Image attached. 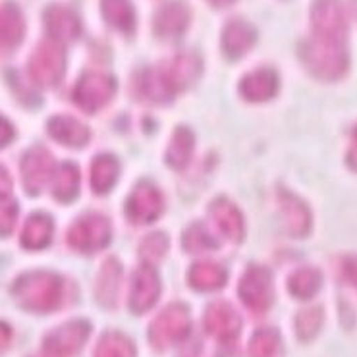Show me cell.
<instances>
[{
    "label": "cell",
    "instance_id": "cell-1",
    "mask_svg": "<svg viewBox=\"0 0 357 357\" xmlns=\"http://www.w3.org/2000/svg\"><path fill=\"white\" fill-rule=\"evenodd\" d=\"M201 74V60L193 52H182L174 59L142 74V95L153 102H168L176 93L190 87Z\"/></svg>",
    "mask_w": 357,
    "mask_h": 357
},
{
    "label": "cell",
    "instance_id": "cell-2",
    "mask_svg": "<svg viewBox=\"0 0 357 357\" xmlns=\"http://www.w3.org/2000/svg\"><path fill=\"white\" fill-rule=\"evenodd\" d=\"M12 294L22 307L49 313L60 307L64 298V282L59 274L27 273L14 282Z\"/></svg>",
    "mask_w": 357,
    "mask_h": 357
},
{
    "label": "cell",
    "instance_id": "cell-3",
    "mask_svg": "<svg viewBox=\"0 0 357 357\" xmlns=\"http://www.w3.org/2000/svg\"><path fill=\"white\" fill-rule=\"evenodd\" d=\"M301 59L309 68V72L324 82L340 79L348 70V52L342 41L323 39L313 35V39L303 43Z\"/></svg>",
    "mask_w": 357,
    "mask_h": 357
},
{
    "label": "cell",
    "instance_id": "cell-4",
    "mask_svg": "<svg viewBox=\"0 0 357 357\" xmlns=\"http://www.w3.org/2000/svg\"><path fill=\"white\" fill-rule=\"evenodd\" d=\"M190 331L191 321L188 307L182 303H172L151 323L149 342L153 344V348L167 349L178 342L185 340Z\"/></svg>",
    "mask_w": 357,
    "mask_h": 357
},
{
    "label": "cell",
    "instance_id": "cell-5",
    "mask_svg": "<svg viewBox=\"0 0 357 357\" xmlns=\"http://www.w3.org/2000/svg\"><path fill=\"white\" fill-rule=\"evenodd\" d=\"M110 238H112V226L107 216L102 215L82 216L79 220H75L68 232V243L82 253H95V251L105 250Z\"/></svg>",
    "mask_w": 357,
    "mask_h": 357
},
{
    "label": "cell",
    "instance_id": "cell-6",
    "mask_svg": "<svg viewBox=\"0 0 357 357\" xmlns=\"http://www.w3.org/2000/svg\"><path fill=\"white\" fill-rule=\"evenodd\" d=\"M66 68V54L59 41H43L29 60V74L43 87L59 84Z\"/></svg>",
    "mask_w": 357,
    "mask_h": 357
},
{
    "label": "cell",
    "instance_id": "cell-7",
    "mask_svg": "<svg viewBox=\"0 0 357 357\" xmlns=\"http://www.w3.org/2000/svg\"><path fill=\"white\" fill-rule=\"evenodd\" d=\"M116 93L114 77L100 72H87L82 75L74 89V100L85 112H97L107 107Z\"/></svg>",
    "mask_w": 357,
    "mask_h": 357
},
{
    "label": "cell",
    "instance_id": "cell-8",
    "mask_svg": "<svg viewBox=\"0 0 357 357\" xmlns=\"http://www.w3.org/2000/svg\"><path fill=\"white\" fill-rule=\"evenodd\" d=\"M89 334H91V326L87 321H72L47 334L43 342V349L47 357H74L84 348Z\"/></svg>",
    "mask_w": 357,
    "mask_h": 357
},
{
    "label": "cell",
    "instance_id": "cell-9",
    "mask_svg": "<svg viewBox=\"0 0 357 357\" xmlns=\"http://www.w3.org/2000/svg\"><path fill=\"white\" fill-rule=\"evenodd\" d=\"M311 24L317 37L346 43L348 22L340 0H315L311 8Z\"/></svg>",
    "mask_w": 357,
    "mask_h": 357
},
{
    "label": "cell",
    "instance_id": "cell-10",
    "mask_svg": "<svg viewBox=\"0 0 357 357\" xmlns=\"http://www.w3.org/2000/svg\"><path fill=\"white\" fill-rule=\"evenodd\" d=\"M240 299L255 313H263L273 303V278L265 266H251L241 276Z\"/></svg>",
    "mask_w": 357,
    "mask_h": 357
},
{
    "label": "cell",
    "instance_id": "cell-11",
    "mask_svg": "<svg viewBox=\"0 0 357 357\" xmlns=\"http://www.w3.org/2000/svg\"><path fill=\"white\" fill-rule=\"evenodd\" d=\"M126 213L137 225H147L157 220L162 213V195L158 188L149 182L137 183L126 201Z\"/></svg>",
    "mask_w": 357,
    "mask_h": 357
},
{
    "label": "cell",
    "instance_id": "cell-12",
    "mask_svg": "<svg viewBox=\"0 0 357 357\" xmlns=\"http://www.w3.org/2000/svg\"><path fill=\"white\" fill-rule=\"evenodd\" d=\"M22 174H24L25 190L31 195H37L52 180L54 158L49 151H45L43 147L29 149L22 160Z\"/></svg>",
    "mask_w": 357,
    "mask_h": 357
},
{
    "label": "cell",
    "instance_id": "cell-13",
    "mask_svg": "<svg viewBox=\"0 0 357 357\" xmlns=\"http://www.w3.org/2000/svg\"><path fill=\"white\" fill-rule=\"evenodd\" d=\"M160 296V280L151 265L139 266L132 278V290H130V309L133 313L142 315L147 313Z\"/></svg>",
    "mask_w": 357,
    "mask_h": 357
},
{
    "label": "cell",
    "instance_id": "cell-14",
    "mask_svg": "<svg viewBox=\"0 0 357 357\" xmlns=\"http://www.w3.org/2000/svg\"><path fill=\"white\" fill-rule=\"evenodd\" d=\"M205 328L208 334L222 342L234 340L241 328V319L236 313V309L226 301H215L205 311Z\"/></svg>",
    "mask_w": 357,
    "mask_h": 357
},
{
    "label": "cell",
    "instance_id": "cell-15",
    "mask_svg": "<svg viewBox=\"0 0 357 357\" xmlns=\"http://www.w3.org/2000/svg\"><path fill=\"white\" fill-rule=\"evenodd\" d=\"M45 24L49 29L50 37L59 43L74 41L82 33V24L79 17L66 6L54 4L45 12Z\"/></svg>",
    "mask_w": 357,
    "mask_h": 357
},
{
    "label": "cell",
    "instance_id": "cell-16",
    "mask_svg": "<svg viewBox=\"0 0 357 357\" xmlns=\"http://www.w3.org/2000/svg\"><path fill=\"white\" fill-rule=\"evenodd\" d=\"M278 201H280L284 220H286V230L296 238L307 236L311 230V213L305 207V203L284 190L280 191Z\"/></svg>",
    "mask_w": 357,
    "mask_h": 357
},
{
    "label": "cell",
    "instance_id": "cell-17",
    "mask_svg": "<svg viewBox=\"0 0 357 357\" xmlns=\"http://www.w3.org/2000/svg\"><path fill=\"white\" fill-rule=\"evenodd\" d=\"M211 216L228 240L240 241L243 238V218L234 203L225 197H218L211 203Z\"/></svg>",
    "mask_w": 357,
    "mask_h": 357
},
{
    "label": "cell",
    "instance_id": "cell-18",
    "mask_svg": "<svg viewBox=\"0 0 357 357\" xmlns=\"http://www.w3.org/2000/svg\"><path fill=\"white\" fill-rule=\"evenodd\" d=\"M278 89V77L273 70H255L240 82V93L251 102L273 99Z\"/></svg>",
    "mask_w": 357,
    "mask_h": 357
},
{
    "label": "cell",
    "instance_id": "cell-19",
    "mask_svg": "<svg viewBox=\"0 0 357 357\" xmlns=\"http://www.w3.org/2000/svg\"><path fill=\"white\" fill-rule=\"evenodd\" d=\"M190 25V10L182 2H168L155 16V31L160 37H178Z\"/></svg>",
    "mask_w": 357,
    "mask_h": 357
},
{
    "label": "cell",
    "instance_id": "cell-20",
    "mask_svg": "<svg viewBox=\"0 0 357 357\" xmlns=\"http://www.w3.org/2000/svg\"><path fill=\"white\" fill-rule=\"evenodd\" d=\"M49 133L66 147H84L89 142V130L79 120L72 116H52L49 120Z\"/></svg>",
    "mask_w": 357,
    "mask_h": 357
},
{
    "label": "cell",
    "instance_id": "cell-21",
    "mask_svg": "<svg viewBox=\"0 0 357 357\" xmlns=\"http://www.w3.org/2000/svg\"><path fill=\"white\" fill-rule=\"evenodd\" d=\"M122 280V266L116 259H108L102 263L95 284V296L102 307H114Z\"/></svg>",
    "mask_w": 357,
    "mask_h": 357
},
{
    "label": "cell",
    "instance_id": "cell-22",
    "mask_svg": "<svg viewBox=\"0 0 357 357\" xmlns=\"http://www.w3.org/2000/svg\"><path fill=\"white\" fill-rule=\"evenodd\" d=\"M255 43V31L245 22H230L222 33V49L230 59H240Z\"/></svg>",
    "mask_w": 357,
    "mask_h": 357
},
{
    "label": "cell",
    "instance_id": "cell-23",
    "mask_svg": "<svg viewBox=\"0 0 357 357\" xmlns=\"http://www.w3.org/2000/svg\"><path fill=\"white\" fill-rule=\"evenodd\" d=\"M188 282L193 290L215 291L226 284V271L213 261H199L190 268Z\"/></svg>",
    "mask_w": 357,
    "mask_h": 357
},
{
    "label": "cell",
    "instance_id": "cell-24",
    "mask_svg": "<svg viewBox=\"0 0 357 357\" xmlns=\"http://www.w3.org/2000/svg\"><path fill=\"white\" fill-rule=\"evenodd\" d=\"M52 240V218L35 213L27 218L22 232V245L25 250H43Z\"/></svg>",
    "mask_w": 357,
    "mask_h": 357
},
{
    "label": "cell",
    "instance_id": "cell-25",
    "mask_svg": "<svg viewBox=\"0 0 357 357\" xmlns=\"http://www.w3.org/2000/svg\"><path fill=\"white\" fill-rule=\"evenodd\" d=\"M25 24L22 12L12 4L6 2L2 4V12H0V39H2V49H14L20 45L22 37H24Z\"/></svg>",
    "mask_w": 357,
    "mask_h": 357
},
{
    "label": "cell",
    "instance_id": "cell-26",
    "mask_svg": "<svg viewBox=\"0 0 357 357\" xmlns=\"http://www.w3.org/2000/svg\"><path fill=\"white\" fill-rule=\"evenodd\" d=\"M120 174V165L112 155H99L93 160L91 188L97 193H107L112 190Z\"/></svg>",
    "mask_w": 357,
    "mask_h": 357
},
{
    "label": "cell",
    "instance_id": "cell-27",
    "mask_svg": "<svg viewBox=\"0 0 357 357\" xmlns=\"http://www.w3.org/2000/svg\"><path fill=\"white\" fill-rule=\"evenodd\" d=\"M102 16L112 27H116L124 33H130L135 25V14H133L130 0H100Z\"/></svg>",
    "mask_w": 357,
    "mask_h": 357
},
{
    "label": "cell",
    "instance_id": "cell-28",
    "mask_svg": "<svg viewBox=\"0 0 357 357\" xmlns=\"http://www.w3.org/2000/svg\"><path fill=\"white\" fill-rule=\"evenodd\" d=\"M79 180H82L79 168L72 165V162L62 165L59 172H56L54 182H52V195L62 203L74 201L77 191H79V183H82Z\"/></svg>",
    "mask_w": 357,
    "mask_h": 357
},
{
    "label": "cell",
    "instance_id": "cell-29",
    "mask_svg": "<svg viewBox=\"0 0 357 357\" xmlns=\"http://www.w3.org/2000/svg\"><path fill=\"white\" fill-rule=\"evenodd\" d=\"M323 284V276L317 268L305 266V268H299L296 273L291 274L288 278V290L294 298L298 299H309L315 296L319 288Z\"/></svg>",
    "mask_w": 357,
    "mask_h": 357
},
{
    "label": "cell",
    "instance_id": "cell-30",
    "mask_svg": "<svg viewBox=\"0 0 357 357\" xmlns=\"http://www.w3.org/2000/svg\"><path fill=\"white\" fill-rule=\"evenodd\" d=\"M191 153H193V133L188 128H178L168 145L167 162L176 170H182L190 162Z\"/></svg>",
    "mask_w": 357,
    "mask_h": 357
},
{
    "label": "cell",
    "instance_id": "cell-31",
    "mask_svg": "<svg viewBox=\"0 0 357 357\" xmlns=\"http://www.w3.org/2000/svg\"><path fill=\"white\" fill-rule=\"evenodd\" d=\"M95 357H135V348L124 334L108 333L97 344Z\"/></svg>",
    "mask_w": 357,
    "mask_h": 357
},
{
    "label": "cell",
    "instance_id": "cell-32",
    "mask_svg": "<svg viewBox=\"0 0 357 357\" xmlns=\"http://www.w3.org/2000/svg\"><path fill=\"white\" fill-rule=\"evenodd\" d=\"M280 354V336L274 328H261L250 342V357H276Z\"/></svg>",
    "mask_w": 357,
    "mask_h": 357
},
{
    "label": "cell",
    "instance_id": "cell-33",
    "mask_svg": "<svg viewBox=\"0 0 357 357\" xmlns=\"http://www.w3.org/2000/svg\"><path fill=\"white\" fill-rule=\"evenodd\" d=\"M323 324V309L321 307H309L303 309L298 317H296V334L299 340L307 342L311 340L319 328Z\"/></svg>",
    "mask_w": 357,
    "mask_h": 357
},
{
    "label": "cell",
    "instance_id": "cell-34",
    "mask_svg": "<svg viewBox=\"0 0 357 357\" xmlns=\"http://www.w3.org/2000/svg\"><path fill=\"white\" fill-rule=\"evenodd\" d=\"M168 251V238L165 234L155 232L149 234L145 240H143L142 248H139V253H142V259L145 261V265H153L160 259L167 255Z\"/></svg>",
    "mask_w": 357,
    "mask_h": 357
},
{
    "label": "cell",
    "instance_id": "cell-35",
    "mask_svg": "<svg viewBox=\"0 0 357 357\" xmlns=\"http://www.w3.org/2000/svg\"><path fill=\"white\" fill-rule=\"evenodd\" d=\"M216 248V241L208 236V232L201 225H191L183 232V250L191 253H199Z\"/></svg>",
    "mask_w": 357,
    "mask_h": 357
},
{
    "label": "cell",
    "instance_id": "cell-36",
    "mask_svg": "<svg viewBox=\"0 0 357 357\" xmlns=\"http://www.w3.org/2000/svg\"><path fill=\"white\" fill-rule=\"evenodd\" d=\"M17 218L16 201L10 197V193H2V203H0V226H2V236H8L14 230Z\"/></svg>",
    "mask_w": 357,
    "mask_h": 357
},
{
    "label": "cell",
    "instance_id": "cell-37",
    "mask_svg": "<svg viewBox=\"0 0 357 357\" xmlns=\"http://www.w3.org/2000/svg\"><path fill=\"white\" fill-rule=\"evenodd\" d=\"M346 162L351 170L357 172V128L354 130V137H351V145H349L348 155H346Z\"/></svg>",
    "mask_w": 357,
    "mask_h": 357
},
{
    "label": "cell",
    "instance_id": "cell-38",
    "mask_svg": "<svg viewBox=\"0 0 357 357\" xmlns=\"http://www.w3.org/2000/svg\"><path fill=\"white\" fill-rule=\"evenodd\" d=\"M0 130H2V137H0V145L4 147V145H8L12 142V137H14V130H12V126L6 118H2L0 120Z\"/></svg>",
    "mask_w": 357,
    "mask_h": 357
},
{
    "label": "cell",
    "instance_id": "cell-39",
    "mask_svg": "<svg viewBox=\"0 0 357 357\" xmlns=\"http://www.w3.org/2000/svg\"><path fill=\"white\" fill-rule=\"evenodd\" d=\"M344 268H346V276H348L349 282L357 288V255L356 257H349Z\"/></svg>",
    "mask_w": 357,
    "mask_h": 357
},
{
    "label": "cell",
    "instance_id": "cell-40",
    "mask_svg": "<svg viewBox=\"0 0 357 357\" xmlns=\"http://www.w3.org/2000/svg\"><path fill=\"white\" fill-rule=\"evenodd\" d=\"M213 6H228V4H232L234 0H208Z\"/></svg>",
    "mask_w": 357,
    "mask_h": 357
},
{
    "label": "cell",
    "instance_id": "cell-41",
    "mask_svg": "<svg viewBox=\"0 0 357 357\" xmlns=\"http://www.w3.org/2000/svg\"><path fill=\"white\" fill-rule=\"evenodd\" d=\"M354 10H356V16H357V0H354Z\"/></svg>",
    "mask_w": 357,
    "mask_h": 357
}]
</instances>
